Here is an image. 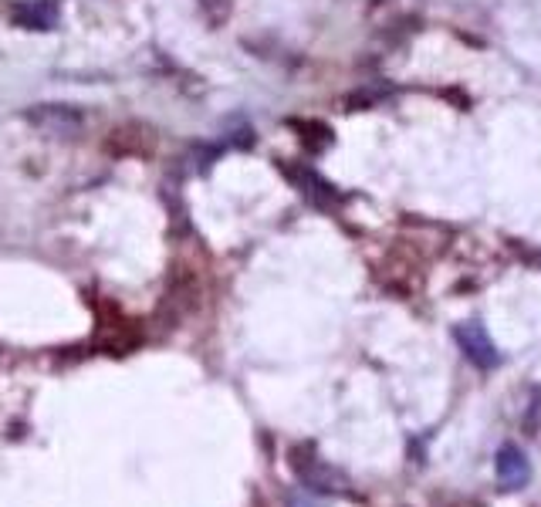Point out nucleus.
Returning <instances> with one entry per match:
<instances>
[{"instance_id": "1", "label": "nucleus", "mask_w": 541, "mask_h": 507, "mask_svg": "<svg viewBox=\"0 0 541 507\" xmlns=\"http://www.w3.org/2000/svg\"><path fill=\"white\" fill-rule=\"evenodd\" d=\"M454 338L460 345V352L467 355V362H474L477 369H498L501 366V352L494 345V338L487 335V328L481 322H460L454 328Z\"/></svg>"}, {"instance_id": "2", "label": "nucleus", "mask_w": 541, "mask_h": 507, "mask_svg": "<svg viewBox=\"0 0 541 507\" xmlns=\"http://www.w3.org/2000/svg\"><path fill=\"white\" fill-rule=\"evenodd\" d=\"M28 122L44 136L68 139L82 129V112L75 105H34L28 112Z\"/></svg>"}, {"instance_id": "3", "label": "nucleus", "mask_w": 541, "mask_h": 507, "mask_svg": "<svg viewBox=\"0 0 541 507\" xmlns=\"http://www.w3.org/2000/svg\"><path fill=\"white\" fill-rule=\"evenodd\" d=\"M494 474H498V484L504 491H521L531 480V460L525 457V450L518 443H504V447L494 453Z\"/></svg>"}, {"instance_id": "4", "label": "nucleus", "mask_w": 541, "mask_h": 507, "mask_svg": "<svg viewBox=\"0 0 541 507\" xmlns=\"http://www.w3.org/2000/svg\"><path fill=\"white\" fill-rule=\"evenodd\" d=\"M14 24L28 31H55L61 21V7L58 0H21L11 11Z\"/></svg>"}, {"instance_id": "5", "label": "nucleus", "mask_w": 541, "mask_h": 507, "mask_svg": "<svg viewBox=\"0 0 541 507\" xmlns=\"http://www.w3.org/2000/svg\"><path fill=\"white\" fill-rule=\"evenodd\" d=\"M285 176L298 186L301 193H305L308 200H315V203H332V200H335V190H332V186H328L318 173H312V169H305V166H285Z\"/></svg>"}, {"instance_id": "6", "label": "nucleus", "mask_w": 541, "mask_h": 507, "mask_svg": "<svg viewBox=\"0 0 541 507\" xmlns=\"http://www.w3.org/2000/svg\"><path fill=\"white\" fill-rule=\"evenodd\" d=\"M214 4H220L217 7V17H224L227 14V0H203V7H207V11H214Z\"/></svg>"}]
</instances>
